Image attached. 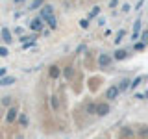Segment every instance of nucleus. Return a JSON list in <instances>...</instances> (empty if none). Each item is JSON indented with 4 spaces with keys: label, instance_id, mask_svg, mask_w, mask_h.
<instances>
[{
    "label": "nucleus",
    "instance_id": "5701e85b",
    "mask_svg": "<svg viewBox=\"0 0 148 139\" xmlns=\"http://www.w3.org/2000/svg\"><path fill=\"white\" fill-rule=\"evenodd\" d=\"M89 22H91V21L85 17V19H82V21H80V26L83 28V30H87V28H89Z\"/></svg>",
    "mask_w": 148,
    "mask_h": 139
},
{
    "label": "nucleus",
    "instance_id": "b1692460",
    "mask_svg": "<svg viewBox=\"0 0 148 139\" xmlns=\"http://www.w3.org/2000/svg\"><path fill=\"white\" fill-rule=\"evenodd\" d=\"M141 82H143V78H141V76H137L135 80H132V85H130V87H132V89H135V87H137Z\"/></svg>",
    "mask_w": 148,
    "mask_h": 139
},
{
    "label": "nucleus",
    "instance_id": "4468645a",
    "mask_svg": "<svg viewBox=\"0 0 148 139\" xmlns=\"http://www.w3.org/2000/svg\"><path fill=\"white\" fill-rule=\"evenodd\" d=\"M17 122H18V126H21L22 130H26L28 128V117H26V113H18Z\"/></svg>",
    "mask_w": 148,
    "mask_h": 139
},
{
    "label": "nucleus",
    "instance_id": "9b49d317",
    "mask_svg": "<svg viewBox=\"0 0 148 139\" xmlns=\"http://www.w3.org/2000/svg\"><path fill=\"white\" fill-rule=\"evenodd\" d=\"M83 109H85V113H87V115H96V102L89 100L85 106H83Z\"/></svg>",
    "mask_w": 148,
    "mask_h": 139
},
{
    "label": "nucleus",
    "instance_id": "f257e3e1",
    "mask_svg": "<svg viewBox=\"0 0 148 139\" xmlns=\"http://www.w3.org/2000/svg\"><path fill=\"white\" fill-rule=\"evenodd\" d=\"M30 30L32 32H35V34H39V32H43L45 30V26H46V22L43 21V17H35V19H32L30 22Z\"/></svg>",
    "mask_w": 148,
    "mask_h": 139
},
{
    "label": "nucleus",
    "instance_id": "7ed1b4c3",
    "mask_svg": "<svg viewBox=\"0 0 148 139\" xmlns=\"http://www.w3.org/2000/svg\"><path fill=\"white\" fill-rule=\"evenodd\" d=\"M17 119H18V108H17V104L15 106H9L8 111H6V122L8 124H13Z\"/></svg>",
    "mask_w": 148,
    "mask_h": 139
},
{
    "label": "nucleus",
    "instance_id": "7c9ffc66",
    "mask_svg": "<svg viewBox=\"0 0 148 139\" xmlns=\"http://www.w3.org/2000/svg\"><path fill=\"white\" fill-rule=\"evenodd\" d=\"M15 4H22V2H26V0H13Z\"/></svg>",
    "mask_w": 148,
    "mask_h": 139
},
{
    "label": "nucleus",
    "instance_id": "aec40b11",
    "mask_svg": "<svg viewBox=\"0 0 148 139\" xmlns=\"http://www.w3.org/2000/svg\"><path fill=\"white\" fill-rule=\"evenodd\" d=\"M100 6H95V8H92L91 9V11H89V15H87V19H89V21H92V19H96V17H98L100 15Z\"/></svg>",
    "mask_w": 148,
    "mask_h": 139
},
{
    "label": "nucleus",
    "instance_id": "1a4fd4ad",
    "mask_svg": "<svg viewBox=\"0 0 148 139\" xmlns=\"http://www.w3.org/2000/svg\"><path fill=\"white\" fill-rule=\"evenodd\" d=\"M113 58H115V61H122V59H126L128 58V50H124V48H117L113 52Z\"/></svg>",
    "mask_w": 148,
    "mask_h": 139
},
{
    "label": "nucleus",
    "instance_id": "f8f14e48",
    "mask_svg": "<svg viewBox=\"0 0 148 139\" xmlns=\"http://www.w3.org/2000/svg\"><path fill=\"white\" fill-rule=\"evenodd\" d=\"M61 76L65 78V80H72V76H74V67H72V65L63 67V74H61Z\"/></svg>",
    "mask_w": 148,
    "mask_h": 139
},
{
    "label": "nucleus",
    "instance_id": "2eb2a0df",
    "mask_svg": "<svg viewBox=\"0 0 148 139\" xmlns=\"http://www.w3.org/2000/svg\"><path fill=\"white\" fill-rule=\"evenodd\" d=\"M120 137H124V139L133 137V128H130V126H122V128H120Z\"/></svg>",
    "mask_w": 148,
    "mask_h": 139
},
{
    "label": "nucleus",
    "instance_id": "c85d7f7f",
    "mask_svg": "<svg viewBox=\"0 0 148 139\" xmlns=\"http://www.w3.org/2000/svg\"><path fill=\"white\" fill-rule=\"evenodd\" d=\"M117 6H119V0H111V2H109V8H111V9L117 8Z\"/></svg>",
    "mask_w": 148,
    "mask_h": 139
},
{
    "label": "nucleus",
    "instance_id": "412c9836",
    "mask_svg": "<svg viewBox=\"0 0 148 139\" xmlns=\"http://www.w3.org/2000/svg\"><path fill=\"white\" fill-rule=\"evenodd\" d=\"M124 35H126V30H119L117 35H115V45H120V41L124 39Z\"/></svg>",
    "mask_w": 148,
    "mask_h": 139
},
{
    "label": "nucleus",
    "instance_id": "0eeeda50",
    "mask_svg": "<svg viewBox=\"0 0 148 139\" xmlns=\"http://www.w3.org/2000/svg\"><path fill=\"white\" fill-rule=\"evenodd\" d=\"M50 15H54V6H50V4H45V6L39 9V17H43V21H46Z\"/></svg>",
    "mask_w": 148,
    "mask_h": 139
},
{
    "label": "nucleus",
    "instance_id": "a878e982",
    "mask_svg": "<svg viewBox=\"0 0 148 139\" xmlns=\"http://www.w3.org/2000/svg\"><path fill=\"white\" fill-rule=\"evenodd\" d=\"M145 46H146V43H145V41H141V43H135L133 48H135V50H145Z\"/></svg>",
    "mask_w": 148,
    "mask_h": 139
},
{
    "label": "nucleus",
    "instance_id": "ddd939ff",
    "mask_svg": "<svg viewBox=\"0 0 148 139\" xmlns=\"http://www.w3.org/2000/svg\"><path fill=\"white\" fill-rule=\"evenodd\" d=\"M15 82H17L15 76H4V78H0V87H8V85H11V83H15Z\"/></svg>",
    "mask_w": 148,
    "mask_h": 139
},
{
    "label": "nucleus",
    "instance_id": "20e7f679",
    "mask_svg": "<svg viewBox=\"0 0 148 139\" xmlns=\"http://www.w3.org/2000/svg\"><path fill=\"white\" fill-rule=\"evenodd\" d=\"M113 59H115V58H113L111 54H108V52L100 54V56H98V67H100V69H108L109 65L113 63Z\"/></svg>",
    "mask_w": 148,
    "mask_h": 139
},
{
    "label": "nucleus",
    "instance_id": "393cba45",
    "mask_svg": "<svg viewBox=\"0 0 148 139\" xmlns=\"http://www.w3.org/2000/svg\"><path fill=\"white\" fill-rule=\"evenodd\" d=\"M9 52H8V48L6 46H0V58H8Z\"/></svg>",
    "mask_w": 148,
    "mask_h": 139
},
{
    "label": "nucleus",
    "instance_id": "6e6552de",
    "mask_svg": "<svg viewBox=\"0 0 148 139\" xmlns=\"http://www.w3.org/2000/svg\"><path fill=\"white\" fill-rule=\"evenodd\" d=\"M45 22H46V26H48L50 30H58V26H59V21H58V17H56V13H54V15H50Z\"/></svg>",
    "mask_w": 148,
    "mask_h": 139
},
{
    "label": "nucleus",
    "instance_id": "39448f33",
    "mask_svg": "<svg viewBox=\"0 0 148 139\" xmlns=\"http://www.w3.org/2000/svg\"><path fill=\"white\" fill-rule=\"evenodd\" d=\"M61 74H63V69L59 67L58 63H54V65H50V67H48V78H50V80H59Z\"/></svg>",
    "mask_w": 148,
    "mask_h": 139
},
{
    "label": "nucleus",
    "instance_id": "2f4dec72",
    "mask_svg": "<svg viewBox=\"0 0 148 139\" xmlns=\"http://www.w3.org/2000/svg\"><path fill=\"white\" fill-rule=\"evenodd\" d=\"M15 139H24V137H22V136H21V133H18V136H15Z\"/></svg>",
    "mask_w": 148,
    "mask_h": 139
},
{
    "label": "nucleus",
    "instance_id": "9d476101",
    "mask_svg": "<svg viewBox=\"0 0 148 139\" xmlns=\"http://www.w3.org/2000/svg\"><path fill=\"white\" fill-rule=\"evenodd\" d=\"M0 34H2V41H4L6 45L13 43V35H11V32H9L8 28H2V30H0Z\"/></svg>",
    "mask_w": 148,
    "mask_h": 139
},
{
    "label": "nucleus",
    "instance_id": "f03ea898",
    "mask_svg": "<svg viewBox=\"0 0 148 139\" xmlns=\"http://www.w3.org/2000/svg\"><path fill=\"white\" fill-rule=\"evenodd\" d=\"M119 95H120L119 85H109L108 89H106V93H104V98L108 100V102H111V100H117Z\"/></svg>",
    "mask_w": 148,
    "mask_h": 139
},
{
    "label": "nucleus",
    "instance_id": "c756f323",
    "mask_svg": "<svg viewBox=\"0 0 148 139\" xmlns=\"http://www.w3.org/2000/svg\"><path fill=\"white\" fill-rule=\"evenodd\" d=\"M143 41H145V43L148 45V30L145 32V34H143Z\"/></svg>",
    "mask_w": 148,
    "mask_h": 139
},
{
    "label": "nucleus",
    "instance_id": "cd10ccee",
    "mask_svg": "<svg viewBox=\"0 0 148 139\" xmlns=\"http://www.w3.org/2000/svg\"><path fill=\"white\" fill-rule=\"evenodd\" d=\"M6 74H8V69L6 67H0V78H4Z\"/></svg>",
    "mask_w": 148,
    "mask_h": 139
},
{
    "label": "nucleus",
    "instance_id": "a211bd4d",
    "mask_svg": "<svg viewBox=\"0 0 148 139\" xmlns=\"http://www.w3.org/2000/svg\"><path fill=\"white\" fill-rule=\"evenodd\" d=\"M135 132L141 136L143 139H148V126H145V124H141V126H137V130Z\"/></svg>",
    "mask_w": 148,
    "mask_h": 139
},
{
    "label": "nucleus",
    "instance_id": "dca6fc26",
    "mask_svg": "<svg viewBox=\"0 0 148 139\" xmlns=\"http://www.w3.org/2000/svg\"><path fill=\"white\" fill-rule=\"evenodd\" d=\"M117 85H119L120 93H124V91H126V89H128L130 85H132V80H128V78H122V80H120V82L117 83Z\"/></svg>",
    "mask_w": 148,
    "mask_h": 139
},
{
    "label": "nucleus",
    "instance_id": "4be33fe9",
    "mask_svg": "<svg viewBox=\"0 0 148 139\" xmlns=\"http://www.w3.org/2000/svg\"><path fill=\"white\" fill-rule=\"evenodd\" d=\"M11 102H13V96H11V95H8V96H4V98H2V106L9 108V106H13Z\"/></svg>",
    "mask_w": 148,
    "mask_h": 139
},
{
    "label": "nucleus",
    "instance_id": "423d86ee",
    "mask_svg": "<svg viewBox=\"0 0 148 139\" xmlns=\"http://www.w3.org/2000/svg\"><path fill=\"white\" fill-rule=\"evenodd\" d=\"M109 111H111V108H109L108 100H106V102H98V104H96V117H106Z\"/></svg>",
    "mask_w": 148,
    "mask_h": 139
},
{
    "label": "nucleus",
    "instance_id": "bb28decb",
    "mask_svg": "<svg viewBox=\"0 0 148 139\" xmlns=\"http://www.w3.org/2000/svg\"><path fill=\"white\" fill-rule=\"evenodd\" d=\"M130 9H132V6H130V4H122V8H120V11H122V13H128Z\"/></svg>",
    "mask_w": 148,
    "mask_h": 139
},
{
    "label": "nucleus",
    "instance_id": "f3484780",
    "mask_svg": "<svg viewBox=\"0 0 148 139\" xmlns=\"http://www.w3.org/2000/svg\"><path fill=\"white\" fill-rule=\"evenodd\" d=\"M43 6H45V0H32L28 9H30V11H34V9H41Z\"/></svg>",
    "mask_w": 148,
    "mask_h": 139
},
{
    "label": "nucleus",
    "instance_id": "6ab92c4d",
    "mask_svg": "<svg viewBox=\"0 0 148 139\" xmlns=\"http://www.w3.org/2000/svg\"><path fill=\"white\" fill-rule=\"evenodd\" d=\"M50 104H52V109L54 111H59V96L58 95H52V96H50Z\"/></svg>",
    "mask_w": 148,
    "mask_h": 139
}]
</instances>
